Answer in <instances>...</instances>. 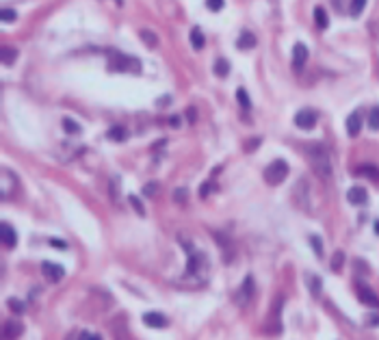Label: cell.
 <instances>
[{"label": "cell", "instance_id": "6da1fadb", "mask_svg": "<svg viewBox=\"0 0 379 340\" xmlns=\"http://www.w3.org/2000/svg\"><path fill=\"white\" fill-rule=\"evenodd\" d=\"M305 154H308V161H310V167L312 171L317 173L319 178L327 180L332 176V158H330V150H327L323 143H310L308 150H305Z\"/></svg>", "mask_w": 379, "mask_h": 340}, {"label": "cell", "instance_id": "7a4b0ae2", "mask_svg": "<svg viewBox=\"0 0 379 340\" xmlns=\"http://www.w3.org/2000/svg\"><path fill=\"white\" fill-rule=\"evenodd\" d=\"M108 70L111 72H133V74H139L141 72V63L137 56H128V54H113L111 61H108Z\"/></svg>", "mask_w": 379, "mask_h": 340}, {"label": "cell", "instance_id": "3957f363", "mask_svg": "<svg viewBox=\"0 0 379 340\" xmlns=\"http://www.w3.org/2000/svg\"><path fill=\"white\" fill-rule=\"evenodd\" d=\"M286 176H288V165L284 163V161H273V163L265 169V180H267V184H273V186L282 184L284 180H286Z\"/></svg>", "mask_w": 379, "mask_h": 340}, {"label": "cell", "instance_id": "277c9868", "mask_svg": "<svg viewBox=\"0 0 379 340\" xmlns=\"http://www.w3.org/2000/svg\"><path fill=\"white\" fill-rule=\"evenodd\" d=\"M317 119H319L317 111H312V108H301V111L295 115V126L303 128V130H310V128L317 126Z\"/></svg>", "mask_w": 379, "mask_h": 340}, {"label": "cell", "instance_id": "5b68a950", "mask_svg": "<svg viewBox=\"0 0 379 340\" xmlns=\"http://www.w3.org/2000/svg\"><path fill=\"white\" fill-rule=\"evenodd\" d=\"M251 297H254V278L247 276L245 282L240 284L238 293H236V303L238 306H247V303L251 301Z\"/></svg>", "mask_w": 379, "mask_h": 340}, {"label": "cell", "instance_id": "8992f818", "mask_svg": "<svg viewBox=\"0 0 379 340\" xmlns=\"http://www.w3.org/2000/svg\"><path fill=\"white\" fill-rule=\"evenodd\" d=\"M41 273H43V278H46L48 282L56 284V282L63 280L65 269H63L61 264H54V262H43V264H41Z\"/></svg>", "mask_w": 379, "mask_h": 340}, {"label": "cell", "instance_id": "52a82bcc", "mask_svg": "<svg viewBox=\"0 0 379 340\" xmlns=\"http://www.w3.org/2000/svg\"><path fill=\"white\" fill-rule=\"evenodd\" d=\"M305 61H308V48H305L303 43H295V48H293V67H295V72H301Z\"/></svg>", "mask_w": 379, "mask_h": 340}, {"label": "cell", "instance_id": "ba28073f", "mask_svg": "<svg viewBox=\"0 0 379 340\" xmlns=\"http://www.w3.org/2000/svg\"><path fill=\"white\" fill-rule=\"evenodd\" d=\"M358 297H360V301L364 303V306L379 308V297H377V295H375L373 291H370L368 286H364V284L358 286Z\"/></svg>", "mask_w": 379, "mask_h": 340}, {"label": "cell", "instance_id": "9c48e42d", "mask_svg": "<svg viewBox=\"0 0 379 340\" xmlns=\"http://www.w3.org/2000/svg\"><path fill=\"white\" fill-rule=\"evenodd\" d=\"M347 199H349V204H353V206H364L368 199V193H366V189H362V186H353V189H349Z\"/></svg>", "mask_w": 379, "mask_h": 340}, {"label": "cell", "instance_id": "30bf717a", "mask_svg": "<svg viewBox=\"0 0 379 340\" xmlns=\"http://www.w3.org/2000/svg\"><path fill=\"white\" fill-rule=\"evenodd\" d=\"M0 238H3V245L5 247H16L18 245V234H16V230H13V226H9V223H3L0 226Z\"/></svg>", "mask_w": 379, "mask_h": 340}, {"label": "cell", "instance_id": "8fae6325", "mask_svg": "<svg viewBox=\"0 0 379 340\" xmlns=\"http://www.w3.org/2000/svg\"><path fill=\"white\" fill-rule=\"evenodd\" d=\"M360 130H362V113L353 111L347 117V132H349V137H358Z\"/></svg>", "mask_w": 379, "mask_h": 340}, {"label": "cell", "instance_id": "7c38bea8", "mask_svg": "<svg viewBox=\"0 0 379 340\" xmlns=\"http://www.w3.org/2000/svg\"><path fill=\"white\" fill-rule=\"evenodd\" d=\"M143 323L148 325V327H165L167 325V319H165V314H160V312H148V314H143Z\"/></svg>", "mask_w": 379, "mask_h": 340}, {"label": "cell", "instance_id": "4fadbf2b", "mask_svg": "<svg viewBox=\"0 0 379 340\" xmlns=\"http://www.w3.org/2000/svg\"><path fill=\"white\" fill-rule=\"evenodd\" d=\"M236 48H240V50H251V48H256V35H251L249 31L240 33V37H238V41H236Z\"/></svg>", "mask_w": 379, "mask_h": 340}, {"label": "cell", "instance_id": "5bb4252c", "mask_svg": "<svg viewBox=\"0 0 379 340\" xmlns=\"http://www.w3.org/2000/svg\"><path fill=\"white\" fill-rule=\"evenodd\" d=\"M215 76H219V78H225L230 74V61L228 59H223V56H219V59L215 61Z\"/></svg>", "mask_w": 379, "mask_h": 340}, {"label": "cell", "instance_id": "9a60e30c", "mask_svg": "<svg viewBox=\"0 0 379 340\" xmlns=\"http://www.w3.org/2000/svg\"><path fill=\"white\" fill-rule=\"evenodd\" d=\"M106 137H108V139H111V141H126L128 130L123 128V126H113V128H108Z\"/></svg>", "mask_w": 379, "mask_h": 340}, {"label": "cell", "instance_id": "2e32d148", "mask_svg": "<svg viewBox=\"0 0 379 340\" xmlns=\"http://www.w3.org/2000/svg\"><path fill=\"white\" fill-rule=\"evenodd\" d=\"M204 43H206V39H204V33L200 31L198 26H193V28H191V46H193L195 50H202Z\"/></svg>", "mask_w": 379, "mask_h": 340}, {"label": "cell", "instance_id": "e0dca14e", "mask_svg": "<svg viewBox=\"0 0 379 340\" xmlns=\"http://www.w3.org/2000/svg\"><path fill=\"white\" fill-rule=\"evenodd\" d=\"M215 238H217V243H219L221 247L225 249V260H230V258H232V243H230V238L225 236L223 232H221V234L215 232Z\"/></svg>", "mask_w": 379, "mask_h": 340}, {"label": "cell", "instance_id": "ac0fdd59", "mask_svg": "<svg viewBox=\"0 0 379 340\" xmlns=\"http://www.w3.org/2000/svg\"><path fill=\"white\" fill-rule=\"evenodd\" d=\"M314 20H317V26L319 28H327V26H330V18H327V13H325L323 7H317V9H314Z\"/></svg>", "mask_w": 379, "mask_h": 340}, {"label": "cell", "instance_id": "d6986e66", "mask_svg": "<svg viewBox=\"0 0 379 340\" xmlns=\"http://www.w3.org/2000/svg\"><path fill=\"white\" fill-rule=\"evenodd\" d=\"M236 100H238V104L243 106V111H251V100L245 89H236Z\"/></svg>", "mask_w": 379, "mask_h": 340}, {"label": "cell", "instance_id": "ffe728a7", "mask_svg": "<svg viewBox=\"0 0 379 340\" xmlns=\"http://www.w3.org/2000/svg\"><path fill=\"white\" fill-rule=\"evenodd\" d=\"M3 63L5 65H11V63H16V59H18V50H13V48H3Z\"/></svg>", "mask_w": 379, "mask_h": 340}, {"label": "cell", "instance_id": "44dd1931", "mask_svg": "<svg viewBox=\"0 0 379 340\" xmlns=\"http://www.w3.org/2000/svg\"><path fill=\"white\" fill-rule=\"evenodd\" d=\"M358 173H360V176H368V178H373L375 182L379 180V169H375L373 165H364V167L358 169Z\"/></svg>", "mask_w": 379, "mask_h": 340}, {"label": "cell", "instance_id": "7402d4cb", "mask_svg": "<svg viewBox=\"0 0 379 340\" xmlns=\"http://www.w3.org/2000/svg\"><path fill=\"white\" fill-rule=\"evenodd\" d=\"M63 130H65V132H68V134H78V132H80V126L76 124L74 119L65 117V119H63Z\"/></svg>", "mask_w": 379, "mask_h": 340}, {"label": "cell", "instance_id": "603a6c76", "mask_svg": "<svg viewBox=\"0 0 379 340\" xmlns=\"http://www.w3.org/2000/svg\"><path fill=\"white\" fill-rule=\"evenodd\" d=\"M141 39L145 41V46H150V48H156L158 46V37L154 33H150V31H141Z\"/></svg>", "mask_w": 379, "mask_h": 340}, {"label": "cell", "instance_id": "cb8c5ba5", "mask_svg": "<svg viewBox=\"0 0 379 340\" xmlns=\"http://www.w3.org/2000/svg\"><path fill=\"white\" fill-rule=\"evenodd\" d=\"M0 20H3L5 24H9V22H16L18 20V13L13 11V9H7V7H5V9L0 11Z\"/></svg>", "mask_w": 379, "mask_h": 340}, {"label": "cell", "instance_id": "d4e9b609", "mask_svg": "<svg viewBox=\"0 0 379 340\" xmlns=\"http://www.w3.org/2000/svg\"><path fill=\"white\" fill-rule=\"evenodd\" d=\"M342 262H345V254H342V251L338 249L336 254H334V258H332V271H340Z\"/></svg>", "mask_w": 379, "mask_h": 340}, {"label": "cell", "instance_id": "484cf974", "mask_svg": "<svg viewBox=\"0 0 379 340\" xmlns=\"http://www.w3.org/2000/svg\"><path fill=\"white\" fill-rule=\"evenodd\" d=\"M364 7H366V0H351V16L358 18L364 11Z\"/></svg>", "mask_w": 379, "mask_h": 340}, {"label": "cell", "instance_id": "4316f807", "mask_svg": "<svg viewBox=\"0 0 379 340\" xmlns=\"http://www.w3.org/2000/svg\"><path fill=\"white\" fill-rule=\"evenodd\" d=\"M213 191H217V184H215V182H206V184H202V186H200V197H202V199H204V197H208V195L213 193Z\"/></svg>", "mask_w": 379, "mask_h": 340}, {"label": "cell", "instance_id": "83f0119b", "mask_svg": "<svg viewBox=\"0 0 379 340\" xmlns=\"http://www.w3.org/2000/svg\"><path fill=\"white\" fill-rule=\"evenodd\" d=\"M368 126L373 128V130H377V128H379V106H375L373 111H370V117H368Z\"/></svg>", "mask_w": 379, "mask_h": 340}, {"label": "cell", "instance_id": "f1b7e54d", "mask_svg": "<svg viewBox=\"0 0 379 340\" xmlns=\"http://www.w3.org/2000/svg\"><path fill=\"white\" fill-rule=\"evenodd\" d=\"M310 243H312V247H314V254L319 258L323 256V243H321V238L319 236H310Z\"/></svg>", "mask_w": 379, "mask_h": 340}, {"label": "cell", "instance_id": "f546056e", "mask_svg": "<svg viewBox=\"0 0 379 340\" xmlns=\"http://www.w3.org/2000/svg\"><path fill=\"white\" fill-rule=\"evenodd\" d=\"M130 204H133V208H137V213H139L141 217H145V208H143L141 199L137 197V195H130Z\"/></svg>", "mask_w": 379, "mask_h": 340}, {"label": "cell", "instance_id": "4dcf8cb0", "mask_svg": "<svg viewBox=\"0 0 379 340\" xmlns=\"http://www.w3.org/2000/svg\"><path fill=\"white\" fill-rule=\"evenodd\" d=\"M223 5H225L223 0H206V7H208L210 11H221Z\"/></svg>", "mask_w": 379, "mask_h": 340}, {"label": "cell", "instance_id": "1f68e13d", "mask_svg": "<svg viewBox=\"0 0 379 340\" xmlns=\"http://www.w3.org/2000/svg\"><path fill=\"white\" fill-rule=\"evenodd\" d=\"M310 288H312V295H319V291H321V280L317 278V276H310Z\"/></svg>", "mask_w": 379, "mask_h": 340}, {"label": "cell", "instance_id": "d6a6232c", "mask_svg": "<svg viewBox=\"0 0 379 340\" xmlns=\"http://www.w3.org/2000/svg\"><path fill=\"white\" fill-rule=\"evenodd\" d=\"M9 306H11V310H16V312H22V310H24V306L20 303V299H11Z\"/></svg>", "mask_w": 379, "mask_h": 340}, {"label": "cell", "instance_id": "836d02e7", "mask_svg": "<svg viewBox=\"0 0 379 340\" xmlns=\"http://www.w3.org/2000/svg\"><path fill=\"white\" fill-rule=\"evenodd\" d=\"M260 141H262V139H251V141H247V148H245V152H251L254 148H258V146H260Z\"/></svg>", "mask_w": 379, "mask_h": 340}, {"label": "cell", "instance_id": "e575fe53", "mask_svg": "<svg viewBox=\"0 0 379 340\" xmlns=\"http://www.w3.org/2000/svg\"><path fill=\"white\" fill-rule=\"evenodd\" d=\"M50 245H52V247H59V249H68V243L56 241V238H52V241H50Z\"/></svg>", "mask_w": 379, "mask_h": 340}, {"label": "cell", "instance_id": "d590c367", "mask_svg": "<svg viewBox=\"0 0 379 340\" xmlns=\"http://www.w3.org/2000/svg\"><path fill=\"white\" fill-rule=\"evenodd\" d=\"M156 191H158V186H156V184H148V186H145V189H143V193H145V195H154Z\"/></svg>", "mask_w": 379, "mask_h": 340}, {"label": "cell", "instance_id": "8d00e7d4", "mask_svg": "<svg viewBox=\"0 0 379 340\" xmlns=\"http://www.w3.org/2000/svg\"><path fill=\"white\" fill-rule=\"evenodd\" d=\"M184 195H186L184 189H178V191H176V201H184Z\"/></svg>", "mask_w": 379, "mask_h": 340}, {"label": "cell", "instance_id": "74e56055", "mask_svg": "<svg viewBox=\"0 0 379 340\" xmlns=\"http://www.w3.org/2000/svg\"><path fill=\"white\" fill-rule=\"evenodd\" d=\"M80 338H87V340H98L100 336H96V334H89V331H85V334H80Z\"/></svg>", "mask_w": 379, "mask_h": 340}, {"label": "cell", "instance_id": "f35d334b", "mask_svg": "<svg viewBox=\"0 0 379 340\" xmlns=\"http://www.w3.org/2000/svg\"><path fill=\"white\" fill-rule=\"evenodd\" d=\"M375 234H377V236H379V221H377V223H375Z\"/></svg>", "mask_w": 379, "mask_h": 340}]
</instances>
